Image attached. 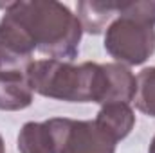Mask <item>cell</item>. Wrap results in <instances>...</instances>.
<instances>
[{
  "mask_svg": "<svg viewBox=\"0 0 155 153\" xmlns=\"http://www.w3.org/2000/svg\"><path fill=\"white\" fill-rule=\"evenodd\" d=\"M148 153H155V135H153V139H152V144H150V150H148Z\"/></svg>",
  "mask_w": 155,
  "mask_h": 153,
  "instance_id": "obj_12",
  "label": "cell"
},
{
  "mask_svg": "<svg viewBox=\"0 0 155 153\" xmlns=\"http://www.w3.org/2000/svg\"><path fill=\"white\" fill-rule=\"evenodd\" d=\"M33 103V86L25 70H0V110H24Z\"/></svg>",
  "mask_w": 155,
  "mask_h": 153,
  "instance_id": "obj_6",
  "label": "cell"
},
{
  "mask_svg": "<svg viewBox=\"0 0 155 153\" xmlns=\"http://www.w3.org/2000/svg\"><path fill=\"white\" fill-rule=\"evenodd\" d=\"M121 2H79L78 4V20L83 31L90 34H99L108 27L119 15Z\"/></svg>",
  "mask_w": 155,
  "mask_h": 153,
  "instance_id": "obj_9",
  "label": "cell"
},
{
  "mask_svg": "<svg viewBox=\"0 0 155 153\" xmlns=\"http://www.w3.org/2000/svg\"><path fill=\"white\" fill-rule=\"evenodd\" d=\"M20 153H54V141L45 122H25L18 133Z\"/></svg>",
  "mask_w": 155,
  "mask_h": 153,
  "instance_id": "obj_10",
  "label": "cell"
},
{
  "mask_svg": "<svg viewBox=\"0 0 155 153\" xmlns=\"http://www.w3.org/2000/svg\"><path fill=\"white\" fill-rule=\"evenodd\" d=\"M155 2H121L107 27L105 49L121 65H141L155 52Z\"/></svg>",
  "mask_w": 155,
  "mask_h": 153,
  "instance_id": "obj_3",
  "label": "cell"
},
{
  "mask_svg": "<svg viewBox=\"0 0 155 153\" xmlns=\"http://www.w3.org/2000/svg\"><path fill=\"white\" fill-rule=\"evenodd\" d=\"M96 122L116 142H119L132 132L135 124V114L126 103H108L103 105L101 110L97 112Z\"/></svg>",
  "mask_w": 155,
  "mask_h": 153,
  "instance_id": "obj_7",
  "label": "cell"
},
{
  "mask_svg": "<svg viewBox=\"0 0 155 153\" xmlns=\"http://www.w3.org/2000/svg\"><path fill=\"white\" fill-rule=\"evenodd\" d=\"M0 153H5L4 151V141H2V137H0Z\"/></svg>",
  "mask_w": 155,
  "mask_h": 153,
  "instance_id": "obj_13",
  "label": "cell"
},
{
  "mask_svg": "<svg viewBox=\"0 0 155 153\" xmlns=\"http://www.w3.org/2000/svg\"><path fill=\"white\" fill-rule=\"evenodd\" d=\"M107 72V96L105 105L108 103H130L135 97L137 81L132 70L121 63H105Z\"/></svg>",
  "mask_w": 155,
  "mask_h": 153,
  "instance_id": "obj_8",
  "label": "cell"
},
{
  "mask_svg": "<svg viewBox=\"0 0 155 153\" xmlns=\"http://www.w3.org/2000/svg\"><path fill=\"white\" fill-rule=\"evenodd\" d=\"M54 153H116V141L96 121L49 119Z\"/></svg>",
  "mask_w": 155,
  "mask_h": 153,
  "instance_id": "obj_4",
  "label": "cell"
},
{
  "mask_svg": "<svg viewBox=\"0 0 155 153\" xmlns=\"http://www.w3.org/2000/svg\"><path fill=\"white\" fill-rule=\"evenodd\" d=\"M135 81H137V90L134 101L137 110L150 117H155V67L141 70Z\"/></svg>",
  "mask_w": 155,
  "mask_h": 153,
  "instance_id": "obj_11",
  "label": "cell"
},
{
  "mask_svg": "<svg viewBox=\"0 0 155 153\" xmlns=\"http://www.w3.org/2000/svg\"><path fill=\"white\" fill-rule=\"evenodd\" d=\"M5 7L47 60L72 61L78 56L83 27L67 5L54 0H31L11 2Z\"/></svg>",
  "mask_w": 155,
  "mask_h": 153,
  "instance_id": "obj_1",
  "label": "cell"
},
{
  "mask_svg": "<svg viewBox=\"0 0 155 153\" xmlns=\"http://www.w3.org/2000/svg\"><path fill=\"white\" fill-rule=\"evenodd\" d=\"M35 50V43L20 24L4 13L0 20V70H27Z\"/></svg>",
  "mask_w": 155,
  "mask_h": 153,
  "instance_id": "obj_5",
  "label": "cell"
},
{
  "mask_svg": "<svg viewBox=\"0 0 155 153\" xmlns=\"http://www.w3.org/2000/svg\"><path fill=\"white\" fill-rule=\"evenodd\" d=\"M25 72L33 92L43 97L69 103L105 105L107 72L99 63L85 61L81 65H72L71 61L36 60Z\"/></svg>",
  "mask_w": 155,
  "mask_h": 153,
  "instance_id": "obj_2",
  "label": "cell"
}]
</instances>
